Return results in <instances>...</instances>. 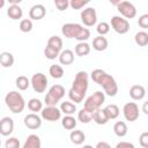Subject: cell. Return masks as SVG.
Masks as SVG:
<instances>
[{"label":"cell","mask_w":148,"mask_h":148,"mask_svg":"<svg viewBox=\"0 0 148 148\" xmlns=\"http://www.w3.org/2000/svg\"><path fill=\"white\" fill-rule=\"evenodd\" d=\"M89 86V75L86 71H80L76 73L72 88L68 91V97L74 103H81L86 96Z\"/></svg>","instance_id":"6da1fadb"},{"label":"cell","mask_w":148,"mask_h":148,"mask_svg":"<svg viewBox=\"0 0 148 148\" xmlns=\"http://www.w3.org/2000/svg\"><path fill=\"white\" fill-rule=\"evenodd\" d=\"M92 81H95L98 86H102V88L104 89V92L108 96H116L118 92V84L114 80L113 76H111L110 74H108L105 71L101 69V68H96L91 72L90 74Z\"/></svg>","instance_id":"7a4b0ae2"},{"label":"cell","mask_w":148,"mask_h":148,"mask_svg":"<svg viewBox=\"0 0 148 148\" xmlns=\"http://www.w3.org/2000/svg\"><path fill=\"white\" fill-rule=\"evenodd\" d=\"M61 34L66 38H74L79 42H86L90 37V30L79 23H65L61 27Z\"/></svg>","instance_id":"3957f363"},{"label":"cell","mask_w":148,"mask_h":148,"mask_svg":"<svg viewBox=\"0 0 148 148\" xmlns=\"http://www.w3.org/2000/svg\"><path fill=\"white\" fill-rule=\"evenodd\" d=\"M5 103L13 113H21L25 108V101L18 91H9L5 96Z\"/></svg>","instance_id":"277c9868"},{"label":"cell","mask_w":148,"mask_h":148,"mask_svg":"<svg viewBox=\"0 0 148 148\" xmlns=\"http://www.w3.org/2000/svg\"><path fill=\"white\" fill-rule=\"evenodd\" d=\"M61 50H62V39L59 36H51L47 39L46 46L44 49V56L45 58L53 60L57 57H59Z\"/></svg>","instance_id":"5b68a950"},{"label":"cell","mask_w":148,"mask_h":148,"mask_svg":"<svg viewBox=\"0 0 148 148\" xmlns=\"http://www.w3.org/2000/svg\"><path fill=\"white\" fill-rule=\"evenodd\" d=\"M64 96H65V88L61 84H53L45 95L44 103L46 105H57L62 99Z\"/></svg>","instance_id":"8992f818"},{"label":"cell","mask_w":148,"mask_h":148,"mask_svg":"<svg viewBox=\"0 0 148 148\" xmlns=\"http://www.w3.org/2000/svg\"><path fill=\"white\" fill-rule=\"evenodd\" d=\"M104 102H105V94L102 92V91H95L92 95H90L84 101L83 108H86L87 110L94 112L95 110L99 109Z\"/></svg>","instance_id":"52a82bcc"},{"label":"cell","mask_w":148,"mask_h":148,"mask_svg":"<svg viewBox=\"0 0 148 148\" xmlns=\"http://www.w3.org/2000/svg\"><path fill=\"white\" fill-rule=\"evenodd\" d=\"M31 87H32V89L36 91V92H44L45 90H46V87H47V83H49V81H47V77H46V75L45 74H43V73H36V74H34L32 75V77H31Z\"/></svg>","instance_id":"ba28073f"},{"label":"cell","mask_w":148,"mask_h":148,"mask_svg":"<svg viewBox=\"0 0 148 148\" xmlns=\"http://www.w3.org/2000/svg\"><path fill=\"white\" fill-rule=\"evenodd\" d=\"M40 117L47 121H57L61 118V110L56 105H46L40 111Z\"/></svg>","instance_id":"9c48e42d"},{"label":"cell","mask_w":148,"mask_h":148,"mask_svg":"<svg viewBox=\"0 0 148 148\" xmlns=\"http://www.w3.org/2000/svg\"><path fill=\"white\" fill-rule=\"evenodd\" d=\"M117 9L120 13V15L123 17H125V18H130L131 20V18H134L136 16V8L130 1L123 0L121 2H119L117 5Z\"/></svg>","instance_id":"30bf717a"},{"label":"cell","mask_w":148,"mask_h":148,"mask_svg":"<svg viewBox=\"0 0 148 148\" xmlns=\"http://www.w3.org/2000/svg\"><path fill=\"white\" fill-rule=\"evenodd\" d=\"M111 27L117 34L124 35L130 30V22L123 16H113L111 18Z\"/></svg>","instance_id":"8fae6325"},{"label":"cell","mask_w":148,"mask_h":148,"mask_svg":"<svg viewBox=\"0 0 148 148\" xmlns=\"http://www.w3.org/2000/svg\"><path fill=\"white\" fill-rule=\"evenodd\" d=\"M123 114H124V118L127 120V121H135L138 118H139V106L136 103L134 102H128L124 105L123 108Z\"/></svg>","instance_id":"7c38bea8"},{"label":"cell","mask_w":148,"mask_h":148,"mask_svg":"<svg viewBox=\"0 0 148 148\" xmlns=\"http://www.w3.org/2000/svg\"><path fill=\"white\" fill-rule=\"evenodd\" d=\"M81 21L86 27H94L97 22V13L94 7H88L81 12Z\"/></svg>","instance_id":"4fadbf2b"},{"label":"cell","mask_w":148,"mask_h":148,"mask_svg":"<svg viewBox=\"0 0 148 148\" xmlns=\"http://www.w3.org/2000/svg\"><path fill=\"white\" fill-rule=\"evenodd\" d=\"M42 117H39L37 113L35 112H31V113H28L25 117H24V125L25 127H28L29 130H37L42 125Z\"/></svg>","instance_id":"5bb4252c"},{"label":"cell","mask_w":148,"mask_h":148,"mask_svg":"<svg viewBox=\"0 0 148 148\" xmlns=\"http://www.w3.org/2000/svg\"><path fill=\"white\" fill-rule=\"evenodd\" d=\"M14 131V120L10 117H3L0 120V134L8 136Z\"/></svg>","instance_id":"9a60e30c"},{"label":"cell","mask_w":148,"mask_h":148,"mask_svg":"<svg viewBox=\"0 0 148 148\" xmlns=\"http://www.w3.org/2000/svg\"><path fill=\"white\" fill-rule=\"evenodd\" d=\"M45 15H46V8L42 3L34 5L29 10V17L35 21H39V20L44 18Z\"/></svg>","instance_id":"2e32d148"},{"label":"cell","mask_w":148,"mask_h":148,"mask_svg":"<svg viewBox=\"0 0 148 148\" xmlns=\"http://www.w3.org/2000/svg\"><path fill=\"white\" fill-rule=\"evenodd\" d=\"M130 96L134 101H140L146 96V89L141 84H134L130 88Z\"/></svg>","instance_id":"e0dca14e"},{"label":"cell","mask_w":148,"mask_h":148,"mask_svg":"<svg viewBox=\"0 0 148 148\" xmlns=\"http://www.w3.org/2000/svg\"><path fill=\"white\" fill-rule=\"evenodd\" d=\"M108 45H109V42L108 39L102 36V35H98L97 37H95L92 39V49L101 52V51H105L108 49Z\"/></svg>","instance_id":"ac0fdd59"},{"label":"cell","mask_w":148,"mask_h":148,"mask_svg":"<svg viewBox=\"0 0 148 148\" xmlns=\"http://www.w3.org/2000/svg\"><path fill=\"white\" fill-rule=\"evenodd\" d=\"M92 120H94L97 125H105L110 119H109V117L106 116L104 109H101V108H99V109H97V110L94 111V113H92Z\"/></svg>","instance_id":"d6986e66"},{"label":"cell","mask_w":148,"mask_h":148,"mask_svg":"<svg viewBox=\"0 0 148 148\" xmlns=\"http://www.w3.org/2000/svg\"><path fill=\"white\" fill-rule=\"evenodd\" d=\"M59 62L61 65H71L74 61V52L72 50H62L59 54Z\"/></svg>","instance_id":"ffe728a7"},{"label":"cell","mask_w":148,"mask_h":148,"mask_svg":"<svg viewBox=\"0 0 148 148\" xmlns=\"http://www.w3.org/2000/svg\"><path fill=\"white\" fill-rule=\"evenodd\" d=\"M40 139L37 134H30L27 136L25 142L23 143V148H40Z\"/></svg>","instance_id":"44dd1931"},{"label":"cell","mask_w":148,"mask_h":148,"mask_svg":"<svg viewBox=\"0 0 148 148\" xmlns=\"http://www.w3.org/2000/svg\"><path fill=\"white\" fill-rule=\"evenodd\" d=\"M7 15L12 20H20L23 16V10L18 5H10L7 9Z\"/></svg>","instance_id":"7402d4cb"},{"label":"cell","mask_w":148,"mask_h":148,"mask_svg":"<svg viewBox=\"0 0 148 148\" xmlns=\"http://www.w3.org/2000/svg\"><path fill=\"white\" fill-rule=\"evenodd\" d=\"M69 139L74 145H82L86 140V134L80 130H73L69 134Z\"/></svg>","instance_id":"603a6c76"},{"label":"cell","mask_w":148,"mask_h":148,"mask_svg":"<svg viewBox=\"0 0 148 148\" xmlns=\"http://www.w3.org/2000/svg\"><path fill=\"white\" fill-rule=\"evenodd\" d=\"M0 61H1L2 67H5V68L12 67V66L14 65V56H13L10 52L3 51V52H1V54H0Z\"/></svg>","instance_id":"cb8c5ba5"},{"label":"cell","mask_w":148,"mask_h":148,"mask_svg":"<svg viewBox=\"0 0 148 148\" xmlns=\"http://www.w3.org/2000/svg\"><path fill=\"white\" fill-rule=\"evenodd\" d=\"M90 53V45L87 42H79L75 46V54L79 57H84Z\"/></svg>","instance_id":"d4e9b609"},{"label":"cell","mask_w":148,"mask_h":148,"mask_svg":"<svg viewBox=\"0 0 148 148\" xmlns=\"http://www.w3.org/2000/svg\"><path fill=\"white\" fill-rule=\"evenodd\" d=\"M113 132L119 138H123L127 134V125L125 121H116L114 125H113Z\"/></svg>","instance_id":"484cf974"},{"label":"cell","mask_w":148,"mask_h":148,"mask_svg":"<svg viewBox=\"0 0 148 148\" xmlns=\"http://www.w3.org/2000/svg\"><path fill=\"white\" fill-rule=\"evenodd\" d=\"M60 110L65 114H74L76 112V105L72 101H65L60 104Z\"/></svg>","instance_id":"4316f807"},{"label":"cell","mask_w":148,"mask_h":148,"mask_svg":"<svg viewBox=\"0 0 148 148\" xmlns=\"http://www.w3.org/2000/svg\"><path fill=\"white\" fill-rule=\"evenodd\" d=\"M92 113H94V112L87 110L86 108H82V109L79 111V113H77V119H79L82 124H88V123H90V121L92 120Z\"/></svg>","instance_id":"83f0119b"},{"label":"cell","mask_w":148,"mask_h":148,"mask_svg":"<svg viewBox=\"0 0 148 148\" xmlns=\"http://www.w3.org/2000/svg\"><path fill=\"white\" fill-rule=\"evenodd\" d=\"M61 125L65 130H74L76 126V119L72 114H65L61 120Z\"/></svg>","instance_id":"f1b7e54d"},{"label":"cell","mask_w":148,"mask_h":148,"mask_svg":"<svg viewBox=\"0 0 148 148\" xmlns=\"http://www.w3.org/2000/svg\"><path fill=\"white\" fill-rule=\"evenodd\" d=\"M15 84H16V87H17L18 90H27V89L29 88V86L31 84V81H30L27 76H24V75H20V76L16 77V80H15Z\"/></svg>","instance_id":"f546056e"},{"label":"cell","mask_w":148,"mask_h":148,"mask_svg":"<svg viewBox=\"0 0 148 148\" xmlns=\"http://www.w3.org/2000/svg\"><path fill=\"white\" fill-rule=\"evenodd\" d=\"M134 40L136 45L139 46H147L148 45V32L146 31H139L134 36Z\"/></svg>","instance_id":"4dcf8cb0"},{"label":"cell","mask_w":148,"mask_h":148,"mask_svg":"<svg viewBox=\"0 0 148 148\" xmlns=\"http://www.w3.org/2000/svg\"><path fill=\"white\" fill-rule=\"evenodd\" d=\"M49 74L53 79H61L64 76V68L60 65H51L49 68Z\"/></svg>","instance_id":"1f68e13d"},{"label":"cell","mask_w":148,"mask_h":148,"mask_svg":"<svg viewBox=\"0 0 148 148\" xmlns=\"http://www.w3.org/2000/svg\"><path fill=\"white\" fill-rule=\"evenodd\" d=\"M104 111L106 113V116L109 117V119H116L119 116V108L116 104H109L104 108Z\"/></svg>","instance_id":"d6a6232c"},{"label":"cell","mask_w":148,"mask_h":148,"mask_svg":"<svg viewBox=\"0 0 148 148\" xmlns=\"http://www.w3.org/2000/svg\"><path fill=\"white\" fill-rule=\"evenodd\" d=\"M28 109H29L31 112L37 113V112L42 111V109H43V103H42L38 98H31V99H29V102H28Z\"/></svg>","instance_id":"836d02e7"},{"label":"cell","mask_w":148,"mask_h":148,"mask_svg":"<svg viewBox=\"0 0 148 148\" xmlns=\"http://www.w3.org/2000/svg\"><path fill=\"white\" fill-rule=\"evenodd\" d=\"M20 30L22 32H30L32 30V21L31 18H24L20 22Z\"/></svg>","instance_id":"e575fe53"},{"label":"cell","mask_w":148,"mask_h":148,"mask_svg":"<svg viewBox=\"0 0 148 148\" xmlns=\"http://www.w3.org/2000/svg\"><path fill=\"white\" fill-rule=\"evenodd\" d=\"M89 2L90 0H69V7L73 9H82Z\"/></svg>","instance_id":"d590c367"},{"label":"cell","mask_w":148,"mask_h":148,"mask_svg":"<svg viewBox=\"0 0 148 148\" xmlns=\"http://www.w3.org/2000/svg\"><path fill=\"white\" fill-rule=\"evenodd\" d=\"M96 30H97L98 35L104 36V35H106V34L110 31V24H109V23H106V22H101V23H98V24H97Z\"/></svg>","instance_id":"8d00e7d4"},{"label":"cell","mask_w":148,"mask_h":148,"mask_svg":"<svg viewBox=\"0 0 148 148\" xmlns=\"http://www.w3.org/2000/svg\"><path fill=\"white\" fill-rule=\"evenodd\" d=\"M5 147L6 148H18L20 147V140L15 136H12V138L7 139V141L5 142Z\"/></svg>","instance_id":"74e56055"},{"label":"cell","mask_w":148,"mask_h":148,"mask_svg":"<svg viewBox=\"0 0 148 148\" xmlns=\"http://www.w3.org/2000/svg\"><path fill=\"white\" fill-rule=\"evenodd\" d=\"M58 10L64 12L69 7V0H53Z\"/></svg>","instance_id":"f35d334b"},{"label":"cell","mask_w":148,"mask_h":148,"mask_svg":"<svg viewBox=\"0 0 148 148\" xmlns=\"http://www.w3.org/2000/svg\"><path fill=\"white\" fill-rule=\"evenodd\" d=\"M138 24L142 29H148V14H142L138 18Z\"/></svg>","instance_id":"ab89813d"},{"label":"cell","mask_w":148,"mask_h":148,"mask_svg":"<svg viewBox=\"0 0 148 148\" xmlns=\"http://www.w3.org/2000/svg\"><path fill=\"white\" fill-rule=\"evenodd\" d=\"M140 146L143 148H148V132H142L139 136Z\"/></svg>","instance_id":"60d3db41"},{"label":"cell","mask_w":148,"mask_h":148,"mask_svg":"<svg viewBox=\"0 0 148 148\" xmlns=\"http://www.w3.org/2000/svg\"><path fill=\"white\" fill-rule=\"evenodd\" d=\"M116 148H134V145L131 143V142L121 141V142H118V143L116 145Z\"/></svg>","instance_id":"b9f144b4"},{"label":"cell","mask_w":148,"mask_h":148,"mask_svg":"<svg viewBox=\"0 0 148 148\" xmlns=\"http://www.w3.org/2000/svg\"><path fill=\"white\" fill-rule=\"evenodd\" d=\"M96 148H110V145L108 142H104V141H101L96 145Z\"/></svg>","instance_id":"7bdbcfd3"},{"label":"cell","mask_w":148,"mask_h":148,"mask_svg":"<svg viewBox=\"0 0 148 148\" xmlns=\"http://www.w3.org/2000/svg\"><path fill=\"white\" fill-rule=\"evenodd\" d=\"M142 111H143L145 114H148V101L143 103V105H142Z\"/></svg>","instance_id":"ee69618b"},{"label":"cell","mask_w":148,"mask_h":148,"mask_svg":"<svg viewBox=\"0 0 148 148\" xmlns=\"http://www.w3.org/2000/svg\"><path fill=\"white\" fill-rule=\"evenodd\" d=\"M7 1L12 5H18L20 2H22V0H7Z\"/></svg>","instance_id":"f6af8a7d"},{"label":"cell","mask_w":148,"mask_h":148,"mask_svg":"<svg viewBox=\"0 0 148 148\" xmlns=\"http://www.w3.org/2000/svg\"><path fill=\"white\" fill-rule=\"evenodd\" d=\"M110 1V3H112V5H114V6H117L119 2H121L123 0H109Z\"/></svg>","instance_id":"bcb514c9"},{"label":"cell","mask_w":148,"mask_h":148,"mask_svg":"<svg viewBox=\"0 0 148 148\" xmlns=\"http://www.w3.org/2000/svg\"><path fill=\"white\" fill-rule=\"evenodd\" d=\"M0 1H1V2H0V7L2 8V7L5 6V0H0Z\"/></svg>","instance_id":"7dc6e473"}]
</instances>
